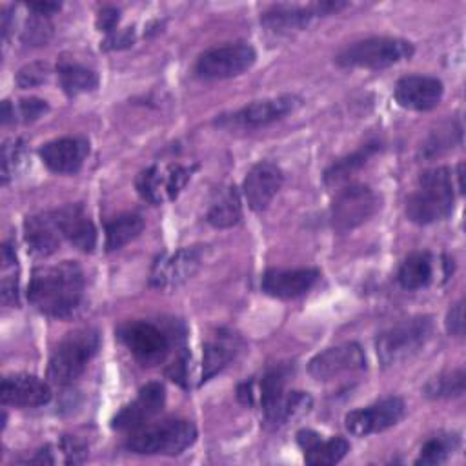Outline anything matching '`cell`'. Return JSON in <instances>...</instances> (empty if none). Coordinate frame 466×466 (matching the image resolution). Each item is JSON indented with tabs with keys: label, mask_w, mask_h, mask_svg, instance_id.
Returning <instances> with one entry per match:
<instances>
[{
	"label": "cell",
	"mask_w": 466,
	"mask_h": 466,
	"mask_svg": "<svg viewBox=\"0 0 466 466\" xmlns=\"http://www.w3.org/2000/svg\"><path fill=\"white\" fill-rule=\"evenodd\" d=\"M47 76H49V66L46 62H31L16 73V84L22 89H27V87L44 84Z\"/></svg>",
	"instance_id": "38"
},
{
	"label": "cell",
	"mask_w": 466,
	"mask_h": 466,
	"mask_svg": "<svg viewBox=\"0 0 466 466\" xmlns=\"http://www.w3.org/2000/svg\"><path fill=\"white\" fill-rule=\"evenodd\" d=\"M118 18H120V13L116 7H111V5H106L98 11V16H96V27L100 31H107L111 33L115 29V25L118 24Z\"/></svg>",
	"instance_id": "42"
},
{
	"label": "cell",
	"mask_w": 466,
	"mask_h": 466,
	"mask_svg": "<svg viewBox=\"0 0 466 466\" xmlns=\"http://www.w3.org/2000/svg\"><path fill=\"white\" fill-rule=\"evenodd\" d=\"M166 402V390L160 382L146 384L138 395L126 404L113 419L111 428L120 431H135L160 413Z\"/></svg>",
	"instance_id": "15"
},
{
	"label": "cell",
	"mask_w": 466,
	"mask_h": 466,
	"mask_svg": "<svg viewBox=\"0 0 466 466\" xmlns=\"http://www.w3.org/2000/svg\"><path fill=\"white\" fill-rule=\"evenodd\" d=\"M98 346L100 337L98 331L93 328H78L67 333L58 342L49 359L47 377L60 386L75 382L84 373L89 360L95 357Z\"/></svg>",
	"instance_id": "3"
},
{
	"label": "cell",
	"mask_w": 466,
	"mask_h": 466,
	"mask_svg": "<svg viewBox=\"0 0 466 466\" xmlns=\"http://www.w3.org/2000/svg\"><path fill=\"white\" fill-rule=\"evenodd\" d=\"M313 16H315V13H313L311 5L300 7V5H291V4H277V5H271L268 11H264L260 22L269 31L284 33V31L306 27Z\"/></svg>",
	"instance_id": "27"
},
{
	"label": "cell",
	"mask_w": 466,
	"mask_h": 466,
	"mask_svg": "<svg viewBox=\"0 0 466 466\" xmlns=\"http://www.w3.org/2000/svg\"><path fill=\"white\" fill-rule=\"evenodd\" d=\"M0 397L5 406L38 408L51 400V388L35 375H7L0 386Z\"/></svg>",
	"instance_id": "20"
},
{
	"label": "cell",
	"mask_w": 466,
	"mask_h": 466,
	"mask_svg": "<svg viewBox=\"0 0 466 466\" xmlns=\"http://www.w3.org/2000/svg\"><path fill=\"white\" fill-rule=\"evenodd\" d=\"M320 273L313 268H300V269H269L264 273L260 288L264 293L277 297V299H295L309 291Z\"/></svg>",
	"instance_id": "21"
},
{
	"label": "cell",
	"mask_w": 466,
	"mask_h": 466,
	"mask_svg": "<svg viewBox=\"0 0 466 466\" xmlns=\"http://www.w3.org/2000/svg\"><path fill=\"white\" fill-rule=\"evenodd\" d=\"M297 444L304 451V461L311 466L337 464L350 451V442L346 439H320V435L313 430H300L297 433Z\"/></svg>",
	"instance_id": "23"
},
{
	"label": "cell",
	"mask_w": 466,
	"mask_h": 466,
	"mask_svg": "<svg viewBox=\"0 0 466 466\" xmlns=\"http://www.w3.org/2000/svg\"><path fill=\"white\" fill-rule=\"evenodd\" d=\"M58 78L60 86L69 96H76L80 93H87L96 89L98 76L95 71L75 64V62H62L58 66Z\"/></svg>",
	"instance_id": "31"
},
{
	"label": "cell",
	"mask_w": 466,
	"mask_h": 466,
	"mask_svg": "<svg viewBox=\"0 0 466 466\" xmlns=\"http://www.w3.org/2000/svg\"><path fill=\"white\" fill-rule=\"evenodd\" d=\"M238 351V337L220 331L204 346L202 359V382L209 380L222 368H226Z\"/></svg>",
	"instance_id": "26"
},
{
	"label": "cell",
	"mask_w": 466,
	"mask_h": 466,
	"mask_svg": "<svg viewBox=\"0 0 466 466\" xmlns=\"http://www.w3.org/2000/svg\"><path fill=\"white\" fill-rule=\"evenodd\" d=\"M380 206L379 195L366 184H350L340 189L331 206L329 220L335 231L346 233L370 220Z\"/></svg>",
	"instance_id": "7"
},
{
	"label": "cell",
	"mask_w": 466,
	"mask_h": 466,
	"mask_svg": "<svg viewBox=\"0 0 466 466\" xmlns=\"http://www.w3.org/2000/svg\"><path fill=\"white\" fill-rule=\"evenodd\" d=\"M51 213L64 238L82 251H93L96 244V229L82 204H67Z\"/></svg>",
	"instance_id": "22"
},
{
	"label": "cell",
	"mask_w": 466,
	"mask_h": 466,
	"mask_svg": "<svg viewBox=\"0 0 466 466\" xmlns=\"http://www.w3.org/2000/svg\"><path fill=\"white\" fill-rule=\"evenodd\" d=\"M453 184L448 167H431L420 173L419 187L406 198V215L415 224H431L453 211Z\"/></svg>",
	"instance_id": "2"
},
{
	"label": "cell",
	"mask_w": 466,
	"mask_h": 466,
	"mask_svg": "<svg viewBox=\"0 0 466 466\" xmlns=\"http://www.w3.org/2000/svg\"><path fill=\"white\" fill-rule=\"evenodd\" d=\"M257 60V53L249 44L235 42L206 49L195 64V73L206 80L231 78L248 71Z\"/></svg>",
	"instance_id": "8"
},
{
	"label": "cell",
	"mask_w": 466,
	"mask_h": 466,
	"mask_svg": "<svg viewBox=\"0 0 466 466\" xmlns=\"http://www.w3.org/2000/svg\"><path fill=\"white\" fill-rule=\"evenodd\" d=\"M424 393L430 399H451L464 393V370H451L430 379L424 386Z\"/></svg>",
	"instance_id": "33"
},
{
	"label": "cell",
	"mask_w": 466,
	"mask_h": 466,
	"mask_svg": "<svg viewBox=\"0 0 466 466\" xmlns=\"http://www.w3.org/2000/svg\"><path fill=\"white\" fill-rule=\"evenodd\" d=\"M51 33L53 25L49 24L47 16L33 15L22 31V42L25 46H46V42L51 38Z\"/></svg>",
	"instance_id": "35"
},
{
	"label": "cell",
	"mask_w": 466,
	"mask_h": 466,
	"mask_svg": "<svg viewBox=\"0 0 466 466\" xmlns=\"http://www.w3.org/2000/svg\"><path fill=\"white\" fill-rule=\"evenodd\" d=\"M433 277V260L428 251H415L404 258L399 268V284L404 289H420Z\"/></svg>",
	"instance_id": "28"
},
{
	"label": "cell",
	"mask_w": 466,
	"mask_h": 466,
	"mask_svg": "<svg viewBox=\"0 0 466 466\" xmlns=\"http://www.w3.org/2000/svg\"><path fill=\"white\" fill-rule=\"evenodd\" d=\"M118 339L142 366L160 364L169 353V337L153 322L133 320L118 329Z\"/></svg>",
	"instance_id": "9"
},
{
	"label": "cell",
	"mask_w": 466,
	"mask_h": 466,
	"mask_svg": "<svg viewBox=\"0 0 466 466\" xmlns=\"http://www.w3.org/2000/svg\"><path fill=\"white\" fill-rule=\"evenodd\" d=\"M444 324L450 335H455V337L464 335V302L462 300H459L448 309Z\"/></svg>",
	"instance_id": "40"
},
{
	"label": "cell",
	"mask_w": 466,
	"mask_h": 466,
	"mask_svg": "<svg viewBox=\"0 0 466 466\" xmlns=\"http://www.w3.org/2000/svg\"><path fill=\"white\" fill-rule=\"evenodd\" d=\"M2 302L4 306H15L18 302V284H16V277L13 275H5L2 279Z\"/></svg>",
	"instance_id": "43"
},
{
	"label": "cell",
	"mask_w": 466,
	"mask_h": 466,
	"mask_svg": "<svg viewBox=\"0 0 466 466\" xmlns=\"http://www.w3.org/2000/svg\"><path fill=\"white\" fill-rule=\"evenodd\" d=\"M60 448L66 455V462H69V464H78L87 455V448L76 437H64L60 441Z\"/></svg>",
	"instance_id": "41"
},
{
	"label": "cell",
	"mask_w": 466,
	"mask_h": 466,
	"mask_svg": "<svg viewBox=\"0 0 466 466\" xmlns=\"http://www.w3.org/2000/svg\"><path fill=\"white\" fill-rule=\"evenodd\" d=\"M282 180H284V175L277 164L269 160L257 162L248 171L242 184V191L248 200V206L253 211H264L271 204L277 191L280 189Z\"/></svg>",
	"instance_id": "17"
},
{
	"label": "cell",
	"mask_w": 466,
	"mask_h": 466,
	"mask_svg": "<svg viewBox=\"0 0 466 466\" xmlns=\"http://www.w3.org/2000/svg\"><path fill=\"white\" fill-rule=\"evenodd\" d=\"M242 218V208H240V198L235 187H228L218 200H215L208 211V222L213 228L226 229Z\"/></svg>",
	"instance_id": "32"
},
{
	"label": "cell",
	"mask_w": 466,
	"mask_h": 466,
	"mask_svg": "<svg viewBox=\"0 0 466 466\" xmlns=\"http://www.w3.org/2000/svg\"><path fill=\"white\" fill-rule=\"evenodd\" d=\"M402 415H404L402 399L386 397L366 408L346 413L344 424L350 433L357 437H366L395 426L402 419Z\"/></svg>",
	"instance_id": "13"
},
{
	"label": "cell",
	"mask_w": 466,
	"mask_h": 466,
	"mask_svg": "<svg viewBox=\"0 0 466 466\" xmlns=\"http://www.w3.org/2000/svg\"><path fill=\"white\" fill-rule=\"evenodd\" d=\"M300 100L293 95H282L275 98L257 100L231 115H222L217 124L226 129H242L251 131L264 126H269L280 118H284L288 113H291Z\"/></svg>",
	"instance_id": "10"
},
{
	"label": "cell",
	"mask_w": 466,
	"mask_h": 466,
	"mask_svg": "<svg viewBox=\"0 0 466 466\" xmlns=\"http://www.w3.org/2000/svg\"><path fill=\"white\" fill-rule=\"evenodd\" d=\"M433 320L428 315L402 320L386 329L375 340L377 357L384 368L397 366L419 353L431 339Z\"/></svg>",
	"instance_id": "5"
},
{
	"label": "cell",
	"mask_w": 466,
	"mask_h": 466,
	"mask_svg": "<svg viewBox=\"0 0 466 466\" xmlns=\"http://www.w3.org/2000/svg\"><path fill=\"white\" fill-rule=\"evenodd\" d=\"M455 137H457V138L461 137V127L455 126L453 122H448L446 127H439L437 131L431 133V137L428 138V142H426V146H424L426 155H430V157L441 155L444 149L453 147Z\"/></svg>",
	"instance_id": "36"
},
{
	"label": "cell",
	"mask_w": 466,
	"mask_h": 466,
	"mask_svg": "<svg viewBox=\"0 0 466 466\" xmlns=\"http://www.w3.org/2000/svg\"><path fill=\"white\" fill-rule=\"evenodd\" d=\"M89 153V142L80 137H64L44 144L38 149L42 162L55 173H76Z\"/></svg>",
	"instance_id": "19"
},
{
	"label": "cell",
	"mask_w": 466,
	"mask_h": 466,
	"mask_svg": "<svg viewBox=\"0 0 466 466\" xmlns=\"http://www.w3.org/2000/svg\"><path fill=\"white\" fill-rule=\"evenodd\" d=\"M455 435H439L424 442L415 464H442L457 448Z\"/></svg>",
	"instance_id": "34"
},
{
	"label": "cell",
	"mask_w": 466,
	"mask_h": 466,
	"mask_svg": "<svg viewBox=\"0 0 466 466\" xmlns=\"http://www.w3.org/2000/svg\"><path fill=\"white\" fill-rule=\"evenodd\" d=\"M380 149V144L377 142H370V144H364L362 147H359L357 151H353L351 155L333 162L326 173H324V182L328 186H335V184H340L344 180H348L355 171H359L377 151Z\"/></svg>",
	"instance_id": "29"
},
{
	"label": "cell",
	"mask_w": 466,
	"mask_h": 466,
	"mask_svg": "<svg viewBox=\"0 0 466 466\" xmlns=\"http://www.w3.org/2000/svg\"><path fill=\"white\" fill-rule=\"evenodd\" d=\"M191 171L180 164L151 166L144 169L137 178V189L142 198L151 204H162L178 197Z\"/></svg>",
	"instance_id": "11"
},
{
	"label": "cell",
	"mask_w": 466,
	"mask_h": 466,
	"mask_svg": "<svg viewBox=\"0 0 466 466\" xmlns=\"http://www.w3.org/2000/svg\"><path fill=\"white\" fill-rule=\"evenodd\" d=\"M197 439V428L184 419H169L135 430L126 448L138 455H178Z\"/></svg>",
	"instance_id": "4"
},
{
	"label": "cell",
	"mask_w": 466,
	"mask_h": 466,
	"mask_svg": "<svg viewBox=\"0 0 466 466\" xmlns=\"http://www.w3.org/2000/svg\"><path fill=\"white\" fill-rule=\"evenodd\" d=\"M144 229V218L138 213H122L106 224V249L115 251L137 238Z\"/></svg>",
	"instance_id": "30"
},
{
	"label": "cell",
	"mask_w": 466,
	"mask_h": 466,
	"mask_svg": "<svg viewBox=\"0 0 466 466\" xmlns=\"http://www.w3.org/2000/svg\"><path fill=\"white\" fill-rule=\"evenodd\" d=\"M291 373H293V366L289 362L271 366L262 373L258 382L246 380L238 386L237 390L238 400L248 406H253L257 402L260 410L266 411L284 395V388Z\"/></svg>",
	"instance_id": "16"
},
{
	"label": "cell",
	"mask_w": 466,
	"mask_h": 466,
	"mask_svg": "<svg viewBox=\"0 0 466 466\" xmlns=\"http://www.w3.org/2000/svg\"><path fill=\"white\" fill-rule=\"evenodd\" d=\"M47 104L46 100L40 98H24L18 102V116L24 122H31L36 120L38 116H42L47 111Z\"/></svg>",
	"instance_id": "39"
},
{
	"label": "cell",
	"mask_w": 466,
	"mask_h": 466,
	"mask_svg": "<svg viewBox=\"0 0 466 466\" xmlns=\"http://www.w3.org/2000/svg\"><path fill=\"white\" fill-rule=\"evenodd\" d=\"M202 246L177 249L175 253L162 255L151 271V286L158 289H173L189 280L202 264Z\"/></svg>",
	"instance_id": "12"
},
{
	"label": "cell",
	"mask_w": 466,
	"mask_h": 466,
	"mask_svg": "<svg viewBox=\"0 0 466 466\" xmlns=\"http://www.w3.org/2000/svg\"><path fill=\"white\" fill-rule=\"evenodd\" d=\"M131 44H133V29H124L118 35L116 33L109 35L102 42V47L104 49H122V47H129Z\"/></svg>",
	"instance_id": "44"
},
{
	"label": "cell",
	"mask_w": 466,
	"mask_h": 466,
	"mask_svg": "<svg viewBox=\"0 0 466 466\" xmlns=\"http://www.w3.org/2000/svg\"><path fill=\"white\" fill-rule=\"evenodd\" d=\"M27 7H29L35 15L49 16V15H53L55 11L60 9V4H56V2H33V4H27Z\"/></svg>",
	"instance_id": "45"
},
{
	"label": "cell",
	"mask_w": 466,
	"mask_h": 466,
	"mask_svg": "<svg viewBox=\"0 0 466 466\" xmlns=\"http://www.w3.org/2000/svg\"><path fill=\"white\" fill-rule=\"evenodd\" d=\"M24 142L20 138H9L2 146V184H7V180L15 175L20 160H22Z\"/></svg>",
	"instance_id": "37"
},
{
	"label": "cell",
	"mask_w": 466,
	"mask_h": 466,
	"mask_svg": "<svg viewBox=\"0 0 466 466\" xmlns=\"http://www.w3.org/2000/svg\"><path fill=\"white\" fill-rule=\"evenodd\" d=\"M442 82L435 76L410 75L402 76L395 86V100L399 106L413 111L433 109L442 98Z\"/></svg>",
	"instance_id": "18"
},
{
	"label": "cell",
	"mask_w": 466,
	"mask_h": 466,
	"mask_svg": "<svg viewBox=\"0 0 466 466\" xmlns=\"http://www.w3.org/2000/svg\"><path fill=\"white\" fill-rule=\"evenodd\" d=\"M366 368V357L357 342H342L317 353L309 364V375L315 380H331L346 373H355Z\"/></svg>",
	"instance_id": "14"
},
{
	"label": "cell",
	"mask_w": 466,
	"mask_h": 466,
	"mask_svg": "<svg viewBox=\"0 0 466 466\" xmlns=\"http://www.w3.org/2000/svg\"><path fill=\"white\" fill-rule=\"evenodd\" d=\"M84 271L78 262L64 260L33 271L27 299L44 315L53 319L71 317L84 297Z\"/></svg>",
	"instance_id": "1"
},
{
	"label": "cell",
	"mask_w": 466,
	"mask_h": 466,
	"mask_svg": "<svg viewBox=\"0 0 466 466\" xmlns=\"http://www.w3.org/2000/svg\"><path fill=\"white\" fill-rule=\"evenodd\" d=\"M24 237L29 249L38 257L53 255L64 238L51 211L27 217L24 220Z\"/></svg>",
	"instance_id": "24"
},
{
	"label": "cell",
	"mask_w": 466,
	"mask_h": 466,
	"mask_svg": "<svg viewBox=\"0 0 466 466\" xmlns=\"http://www.w3.org/2000/svg\"><path fill=\"white\" fill-rule=\"evenodd\" d=\"M313 406V399L306 391H284V395L264 413V424L268 428H282L288 422L300 419Z\"/></svg>",
	"instance_id": "25"
},
{
	"label": "cell",
	"mask_w": 466,
	"mask_h": 466,
	"mask_svg": "<svg viewBox=\"0 0 466 466\" xmlns=\"http://www.w3.org/2000/svg\"><path fill=\"white\" fill-rule=\"evenodd\" d=\"M413 55V46L402 38L373 36L344 47L335 62L340 67H364L384 69Z\"/></svg>",
	"instance_id": "6"
}]
</instances>
